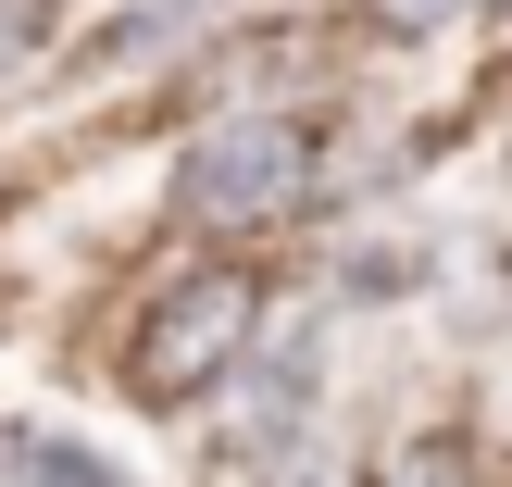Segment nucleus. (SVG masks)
Returning <instances> with one entry per match:
<instances>
[{"label":"nucleus","instance_id":"4","mask_svg":"<svg viewBox=\"0 0 512 487\" xmlns=\"http://www.w3.org/2000/svg\"><path fill=\"white\" fill-rule=\"evenodd\" d=\"M13 475L25 487H138L125 463H100L88 438H13Z\"/></svg>","mask_w":512,"mask_h":487},{"label":"nucleus","instance_id":"5","mask_svg":"<svg viewBox=\"0 0 512 487\" xmlns=\"http://www.w3.org/2000/svg\"><path fill=\"white\" fill-rule=\"evenodd\" d=\"M388 487H488V475H475V450H463V438H413V450L388 463Z\"/></svg>","mask_w":512,"mask_h":487},{"label":"nucleus","instance_id":"7","mask_svg":"<svg viewBox=\"0 0 512 487\" xmlns=\"http://www.w3.org/2000/svg\"><path fill=\"white\" fill-rule=\"evenodd\" d=\"M450 13H463V0H363V25H375V38H438Z\"/></svg>","mask_w":512,"mask_h":487},{"label":"nucleus","instance_id":"6","mask_svg":"<svg viewBox=\"0 0 512 487\" xmlns=\"http://www.w3.org/2000/svg\"><path fill=\"white\" fill-rule=\"evenodd\" d=\"M50 50V0H0V75H25Z\"/></svg>","mask_w":512,"mask_h":487},{"label":"nucleus","instance_id":"3","mask_svg":"<svg viewBox=\"0 0 512 487\" xmlns=\"http://www.w3.org/2000/svg\"><path fill=\"white\" fill-rule=\"evenodd\" d=\"M250 487H363V463L288 425V438H263V463H250Z\"/></svg>","mask_w":512,"mask_h":487},{"label":"nucleus","instance_id":"1","mask_svg":"<svg viewBox=\"0 0 512 487\" xmlns=\"http://www.w3.org/2000/svg\"><path fill=\"white\" fill-rule=\"evenodd\" d=\"M250 313H263V275L250 263H188L163 275V288L138 300V338H125V400H150V413H188L200 388H225L250 350Z\"/></svg>","mask_w":512,"mask_h":487},{"label":"nucleus","instance_id":"2","mask_svg":"<svg viewBox=\"0 0 512 487\" xmlns=\"http://www.w3.org/2000/svg\"><path fill=\"white\" fill-rule=\"evenodd\" d=\"M313 163H325L313 113H225V125H200L188 163H175V213L213 225V238H250V225H275V213L313 200Z\"/></svg>","mask_w":512,"mask_h":487}]
</instances>
